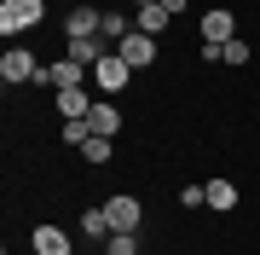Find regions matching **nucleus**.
<instances>
[{"label":"nucleus","instance_id":"f8f14e48","mask_svg":"<svg viewBox=\"0 0 260 255\" xmlns=\"http://www.w3.org/2000/svg\"><path fill=\"white\" fill-rule=\"evenodd\" d=\"M35 255H70V232L64 226H35Z\"/></svg>","mask_w":260,"mask_h":255},{"label":"nucleus","instance_id":"20e7f679","mask_svg":"<svg viewBox=\"0 0 260 255\" xmlns=\"http://www.w3.org/2000/svg\"><path fill=\"white\" fill-rule=\"evenodd\" d=\"M35 76H41V64H35L29 47H6V52H0V81L18 87V81H35Z\"/></svg>","mask_w":260,"mask_h":255},{"label":"nucleus","instance_id":"ddd939ff","mask_svg":"<svg viewBox=\"0 0 260 255\" xmlns=\"http://www.w3.org/2000/svg\"><path fill=\"white\" fill-rule=\"evenodd\" d=\"M203 203L225 215V209H237V186H232V180H208V186H203Z\"/></svg>","mask_w":260,"mask_h":255},{"label":"nucleus","instance_id":"6e6552de","mask_svg":"<svg viewBox=\"0 0 260 255\" xmlns=\"http://www.w3.org/2000/svg\"><path fill=\"white\" fill-rule=\"evenodd\" d=\"M87 128L104 133V139H116V133H121V110H116L110 99H93V110H87Z\"/></svg>","mask_w":260,"mask_h":255},{"label":"nucleus","instance_id":"7ed1b4c3","mask_svg":"<svg viewBox=\"0 0 260 255\" xmlns=\"http://www.w3.org/2000/svg\"><path fill=\"white\" fill-rule=\"evenodd\" d=\"M197 35H203V47H225V41H237V18L225 6H214V12L197 18Z\"/></svg>","mask_w":260,"mask_h":255},{"label":"nucleus","instance_id":"1a4fd4ad","mask_svg":"<svg viewBox=\"0 0 260 255\" xmlns=\"http://www.w3.org/2000/svg\"><path fill=\"white\" fill-rule=\"evenodd\" d=\"M99 23H104V12H93V6L81 0V6H75L70 18H64V35H70V41H81V35H99Z\"/></svg>","mask_w":260,"mask_h":255},{"label":"nucleus","instance_id":"2eb2a0df","mask_svg":"<svg viewBox=\"0 0 260 255\" xmlns=\"http://www.w3.org/2000/svg\"><path fill=\"white\" fill-rule=\"evenodd\" d=\"M104 255H139V232H110L104 238Z\"/></svg>","mask_w":260,"mask_h":255},{"label":"nucleus","instance_id":"aec40b11","mask_svg":"<svg viewBox=\"0 0 260 255\" xmlns=\"http://www.w3.org/2000/svg\"><path fill=\"white\" fill-rule=\"evenodd\" d=\"M179 203H185V209H208V203H203V186H185V191H179Z\"/></svg>","mask_w":260,"mask_h":255},{"label":"nucleus","instance_id":"412c9836","mask_svg":"<svg viewBox=\"0 0 260 255\" xmlns=\"http://www.w3.org/2000/svg\"><path fill=\"white\" fill-rule=\"evenodd\" d=\"M162 6H168V12H174V18H179V12H185V0H162Z\"/></svg>","mask_w":260,"mask_h":255},{"label":"nucleus","instance_id":"dca6fc26","mask_svg":"<svg viewBox=\"0 0 260 255\" xmlns=\"http://www.w3.org/2000/svg\"><path fill=\"white\" fill-rule=\"evenodd\" d=\"M249 58H254V47H249V41H225V47H220V64H249Z\"/></svg>","mask_w":260,"mask_h":255},{"label":"nucleus","instance_id":"9d476101","mask_svg":"<svg viewBox=\"0 0 260 255\" xmlns=\"http://www.w3.org/2000/svg\"><path fill=\"white\" fill-rule=\"evenodd\" d=\"M58 110H64V122H87V110H93L87 87H64V93H58Z\"/></svg>","mask_w":260,"mask_h":255},{"label":"nucleus","instance_id":"9b49d317","mask_svg":"<svg viewBox=\"0 0 260 255\" xmlns=\"http://www.w3.org/2000/svg\"><path fill=\"white\" fill-rule=\"evenodd\" d=\"M168 18H174V12L156 0V6H139V12H133V29H139V35H162V29H168Z\"/></svg>","mask_w":260,"mask_h":255},{"label":"nucleus","instance_id":"6ab92c4d","mask_svg":"<svg viewBox=\"0 0 260 255\" xmlns=\"http://www.w3.org/2000/svg\"><path fill=\"white\" fill-rule=\"evenodd\" d=\"M58 139H64V145H87V139H93V128H87V122H64V128H58Z\"/></svg>","mask_w":260,"mask_h":255},{"label":"nucleus","instance_id":"0eeeda50","mask_svg":"<svg viewBox=\"0 0 260 255\" xmlns=\"http://www.w3.org/2000/svg\"><path fill=\"white\" fill-rule=\"evenodd\" d=\"M87 81H93V70L75 64V58H58V64L47 70V87H58V93H64V87H87Z\"/></svg>","mask_w":260,"mask_h":255},{"label":"nucleus","instance_id":"39448f33","mask_svg":"<svg viewBox=\"0 0 260 255\" xmlns=\"http://www.w3.org/2000/svg\"><path fill=\"white\" fill-rule=\"evenodd\" d=\"M104 215H110V232H139L145 203L133 197V191H121V197H110V203H104Z\"/></svg>","mask_w":260,"mask_h":255},{"label":"nucleus","instance_id":"f03ea898","mask_svg":"<svg viewBox=\"0 0 260 255\" xmlns=\"http://www.w3.org/2000/svg\"><path fill=\"white\" fill-rule=\"evenodd\" d=\"M41 18H47V0H0V35L35 29Z\"/></svg>","mask_w":260,"mask_h":255},{"label":"nucleus","instance_id":"4468645a","mask_svg":"<svg viewBox=\"0 0 260 255\" xmlns=\"http://www.w3.org/2000/svg\"><path fill=\"white\" fill-rule=\"evenodd\" d=\"M99 35H104V47L116 52V41H121V35H133V18H127V12H104V23H99Z\"/></svg>","mask_w":260,"mask_h":255},{"label":"nucleus","instance_id":"4be33fe9","mask_svg":"<svg viewBox=\"0 0 260 255\" xmlns=\"http://www.w3.org/2000/svg\"><path fill=\"white\" fill-rule=\"evenodd\" d=\"M133 6H156V0H133Z\"/></svg>","mask_w":260,"mask_h":255},{"label":"nucleus","instance_id":"423d86ee","mask_svg":"<svg viewBox=\"0 0 260 255\" xmlns=\"http://www.w3.org/2000/svg\"><path fill=\"white\" fill-rule=\"evenodd\" d=\"M116 52L127 58V70H150L156 64V35H139V29H133V35L116 41Z\"/></svg>","mask_w":260,"mask_h":255},{"label":"nucleus","instance_id":"f257e3e1","mask_svg":"<svg viewBox=\"0 0 260 255\" xmlns=\"http://www.w3.org/2000/svg\"><path fill=\"white\" fill-rule=\"evenodd\" d=\"M127 81H133V70H127V58H121V52H104L99 64H93V87H99V99H116Z\"/></svg>","mask_w":260,"mask_h":255},{"label":"nucleus","instance_id":"a211bd4d","mask_svg":"<svg viewBox=\"0 0 260 255\" xmlns=\"http://www.w3.org/2000/svg\"><path fill=\"white\" fill-rule=\"evenodd\" d=\"M110 151H116V145H110V139H104V133H93V139H87V145H81V157H87V162H93V168H99V162H110Z\"/></svg>","mask_w":260,"mask_h":255},{"label":"nucleus","instance_id":"f3484780","mask_svg":"<svg viewBox=\"0 0 260 255\" xmlns=\"http://www.w3.org/2000/svg\"><path fill=\"white\" fill-rule=\"evenodd\" d=\"M81 232L87 238H110V215H104V209H87V215H81Z\"/></svg>","mask_w":260,"mask_h":255}]
</instances>
